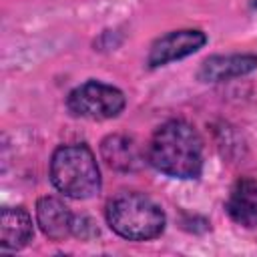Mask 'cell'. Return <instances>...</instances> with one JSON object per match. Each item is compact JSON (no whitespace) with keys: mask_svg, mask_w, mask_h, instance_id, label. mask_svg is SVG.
<instances>
[{"mask_svg":"<svg viewBox=\"0 0 257 257\" xmlns=\"http://www.w3.org/2000/svg\"><path fill=\"white\" fill-rule=\"evenodd\" d=\"M108 227L126 241H151L165 231V213L149 197L133 191L118 193L106 205Z\"/></svg>","mask_w":257,"mask_h":257,"instance_id":"obj_3","label":"cell"},{"mask_svg":"<svg viewBox=\"0 0 257 257\" xmlns=\"http://www.w3.org/2000/svg\"><path fill=\"white\" fill-rule=\"evenodd\" d=\"M66 106L74 116L90 120H108L124 110L126 96L112 84L100 80H86L70 90Z\"/></svg>","mask_w":257,"mask_h":257,"instance_id":"obj_4","label":"cell"},{"mask_svg":"<svg viewBox=\"0 0 257 257\" xmlns=\"http://www.w3.org/2000/svg\"><path fill=\"white\" fill-rule=\"evenodd\" d=\"M34 235L32 217L24 207H4L0 215V247L16 251L28 245Z\"/></svg>","mask_w":257,"mask_h":257,"instance_id":"obj_9","label":"cell"},{"mask_svg":"<svg viewBox=\"0 0 257 257\" xmlns=\"http://www.w3.org/2000/svg\"><path fill=\"white\" fill-rule=\"evenodd\" d=\"M100 155L110 169H116L122 173L141 169L145 161V155L137 145V141L126 135H108L100 143Z\"/></svg>","mask_w":257,"mask_h":257,"instance_id":"obj_8","label":"cell"},{"mask_svg":"<svg viewBox=\"0 0 257 257\" xmlns=\"http://www.w3.org/2000/svg\"><path fill=\"white\" fill-rule=\"evenodd\" d=\"M147 161L167 177L197 179L203 171V141L191 122L167 120L153 133Z\"/></svg>","mask_w":257,"mask_h":257,"instance_id":"obj_1","label":"cell"},{"mask_svg":"<svg viewBox=\"0 0 257 257\" xmlns=\"http://www.w3.org/2000/svg\"><path fill=\"white\" fill-rule=\"evenodd\" d=\"M251 4H253V6H255V8H257V0H251Z\"/></svg>","mask_w":257,"mask_h":257,"instance_id":"obj_11","label":"cell"},{"mask_svg":"<svg viewBox=\"0 0 257 257\" xmlns=\"http://www.w3.org/2000/svg\"><path fill=\"white\" fill-rule=\"evenodd\" d=\"M225 209L235 223L243 227H257V179H239L231 187Z\"/></svg>","mask_w":257,"mask_h":257,"instance_id":"obj_10","label":"cell"},{"mask_svg":"<svg viewBox=\"0 0 257 257\" xmlns=\"http://www.w3.org/2000/svg\"><path fill=\"white\" fill-rule=\"evenodd\" d=\"M257 70L255 54H215L203 60L197 78L203 82H223Z\"/></svg>","mask_w":257,"mask_h":257,"instance_id":"obj_6","label":"cell"},{"mask_svg":"<svg viewBox=\"0 0 257 257\" xmlns=\"http://www.w3.org/2000/svg\"><path fill=\"white\" fill-rule=\"evenodd\" d=\"M74 219L76 215L56 197H42L36 203V223L52 241L70 237L74 231Z\"/></svg>","mask_w":257,"mask_h":257,"instance_id":"obj_7","label":"cell"},{"mask_svg":"<svg viewBox=\"0 0 257 257\" xmlns=\"http://www.w3.org/2000/svg\"><path fill=\"white\" fill-rule=\"evenodd\" d=\"M207 44V34L197 28H183V30H171L163 36H159L147 54V64L151 68L165 66L169 62L187 58L201 50Z\"/></svg>","mask_w":257,"mask_h":257,"instance_id":"obj_5","label":"cell"},{"mask_svg":"<svg viewBox=\"0 0 257 257\" xmlns=\"http://www.w3.org/2000/svg\"><path fill=\"white\" fill-rule=\"evenodd\" d=\"M50 181L70 199H90L102 185L96 157L84 143L62 145L52 153Z\"/></svg>","mask_w":257,"mask_h":257,"instance_id":"obj_2","label":"cell"}]
</instances>
